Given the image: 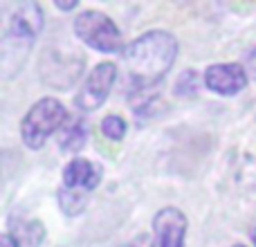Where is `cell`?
<instances>
[{
	"instance_id": "6da1fadb",
	"label": "cell",
	"mask_w": 256,
	"mask_h": 247,
	"mask_svg": "<svg viewBox=\"0 0 256 247\" xmlns=\"http://www.w3.org/2000/svg\"><path fill=\"white\" fill-rule=\"evenodd\" d=\"M122 56L137 88H150L176 63L178 40L168 32H146L126 45Z\"/></svg>"
},
{
	"instance_id": "7a4b0ae2",
	"label": "cell",
	"mask_w": 256,
	"mask_h": 247,
	"mask_svg": "<svg viewBox=\"0 0 256 247\" xmlns=\"http://www.w3.org/2000/svg\"><path fill=\"white\" fill-rule=\"evenodd\" d=\"M68 110L61 102L45 97L30 108L20 124V137L27 148H40L54 130L66 126Z\"/></svg>"
},
{
	"instance_id": "3957f363",
	"label": "cell",
	"mask_w": 256,
	"mask_h": 247,
	"mask_svg": "<svg viewBox=\"0 0 256 247\" xmlns=\"http://www.w3.org/2000/svg\"><path fill=\"white\" fill-rule=\"evenodd\" d=\"M74 34L97 52H120L122 50V34L117 25L97 9H88L74 18Z\"/></svg>"
},
{
	"instance_id": "277c9868",
	"label": "cell",
	"mask_w": 256,
	"mask_h": 247,
	"mask_svg": "<svg viewBox=\"0 0 256 247\" xmlns=\"http://www.w3.org/2000/svg\"><path fill=\"white\" fill-rule=\"evenodd\" d=\"M117 79V66L115 63H99L92 68V72L88 74L84 88L76 94V108L81 110H97L104 102L108 99L112 90V84Z\"/></svg>"
},
{
	"instance_id": "5b68a950",
	"label": "cell",
	"mask_w": 256,
	"mask_h": 247,
	"mask_svg": "<svg viewBox=\"0 0 256 247\" xmlns=\"http://www.w3.org/2000/svg\"><path fill=\"white\" fill-rule=\"evenodd\" d=\"M186 216L176 207L158 212L153 220V245L150 247H184Z\"/></svg>"
},
{
	"instance_id": "8992f818",
	"label": "cell",
	"mask_w": 256,
	"mask_h": 247,
	"mask_svg": "<svg viewBox=\"0 0 256 247\" xmlns=\"http://www.w3.org/2000/svg\"><path fill=\"white\" fill-rule=\"evenodd\" d=\"M204 86L222 97H234L248 86V72L238 63H218L204 72Z\"/></svg>"
},
{
	"instance_id": "52a82bcc",
	"label": "cell",
	"mask_w": 256,
	"mask_h": 247,
	"mask_svg": "<svg viewBox=\"0 0 256 247\" xmlns=\"http://www.w3.org/2000/svg\"><path fill=\"white\" fill-rule=\"evenodd\" d=\"M43 9L36 2H20L14 9L12 18H9V27H7V36L18 40H27L34 43V38L40 34L43 30Z\"/></svg>"
},
{
	"instance_id": "ba28073f",
	"label": "cell",
	"mask_w": 256,
	"mask_h": 247,
	"mask_svg": "<svg viewBox=\"0 0 256 247\" xmlns=\"http://www.w3.org/2000/svg\"><path fill=\"white\" fill-rule=\"evenodd\" d=\"M102 176H104V171L97 162L86 160V158H74L66 168H63V186L90 194L92 189L99 186Z\"/></svg>"
},
{
	"instance_id": "9c48e42d",
	"label": "cell",
	"mask_w": 256,
	"mask_h": 247,
	"mask_svg": "<svg viewBox=\"0 0 256 247\" xmlns=\"http://www.w3.org/2000/svg\"><path fill=\"white\" fill-rule=\"evenodd\" d=\"M9 236H12L16 247H40L45 238V227L40 220H25V222H18L9 232Z\"/></svg>"
},
{
	"instance_id": "30bf717a",
	"label": "cell",
	"mask_w": 256,
	"mask_h": 247,
	"mask_svg": "<svg viewBox=\"0 0 256 247\" xmlns=\"http://www.w3.org/2000/svg\"><path fill=\"white\" fill-rule=\"evenodd\" d=\"M86 140H88V126H86L84 120H74L72 124L61 128V148L68 150V153L81 150Z\"/></svg>"
},
{
	"instance_id": "8fae6325",
	"label": "cell",
	"mask_w": 256,
	"mask_h": 247,
	"mask_svg": "<svg viewBox=\"0 0 256 247\" xmlns=\"http://www.w3.org/2000/svg\"><path fill=\"white\" fill-rule=\"evenodd\" d=\"M58 207H61V212L66 214V216H79V214L88 207V194H86V191L61 186V189H58Z\"/></svg>"
},
{
	"instance_id": "7c38bea8",
	"label": "cell",
	"mask_w": 256,
	"mask_h": 247,
	"mask_svg": "<svg viewBox=\"0 0 256 247\" xmlns=\"http://www.w3.org/2000/svg\"><path fill=\"white\" fill-rule=\"evenodd\" d=\"M102 132L112 142H120L122 137L126 135V122L117 115H108L106 120L102 122Z\"/></svg>"
},
{
	"instance_id": "4fadbf2b",
	"label": "cell",
	"mask_w": 256,
	"mask_h": 247,
	"mask_svg": "<svg viewBox=\"0 0 256 247\" xmlns=\"http://www.w3.org/2000/svg\"><path fill=\"white\" fill-rule=\"evenodd\" d=\"M198 86H200V81H198V76H196V72L184 70L176 84V92L182 94V97H189V94H194L196 90H198Z\"/></svg>"
},
{
	"instance_id": "5bb4252c",
	"label": "cell",
	"mask_w": 256,
	"mask_h": 247,
	"mask_svg": "<svg viewBox=\"0 0 256 247\" xmlns=\"http://www.w3.org/2000/svg\"><path fill=\"white\" fill-rule=\"evenodd\" d=\"M0 247H16V245H14L12 236H9V234H4V236H2V240H0Z\"/></svg>"
},
{
	"instance_id": "9a60e30c",
	"label": "cell",
	"mask_w": 256,
	"mask_h": 247,
	"mask_svg": "<svg viewBox=\"0 0 256 247\" xmlns=\"http://www.w3.org/2000/svg\"><path fill=\"white\" fill-rule=\"evenodd\" d=\"M56 7H61V9H74L76 7V0H74V2H56Z\"/></svg>"
},
{
	"instance_id": "2e32d148",
	"label": "cell",
	"mask_w": 256,
	"mask_h": 247,
	"mask_svg": "<svg viewBox=\"0 0 256 247\" xmlns=\"http://www.w3.org/2000/svg\"><path fill=\"white\" fill-rule=\"evenodd\" d=\"M254 247H256V230H254Z\"/></svg>"
},
{
	"instance_id": "e0dca14e",
	"label": "cell",
	"mask_w": 256,
	"mask_h": 247,
	"mask_svg": "<svg viewBox=\"0 0 256 247\" xmlns=\"http://www.w3.org/2000/svg\"><path fill=\"white\" fill-rule=\"evenodd\" d=\"M234 247H245V245H234Z\"/></svg>"
}]
</instances>
